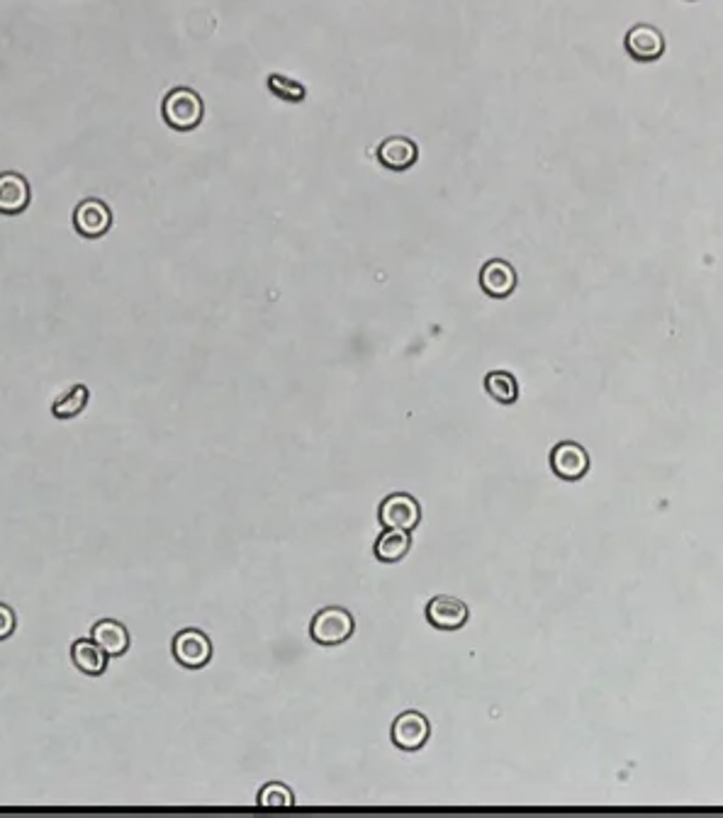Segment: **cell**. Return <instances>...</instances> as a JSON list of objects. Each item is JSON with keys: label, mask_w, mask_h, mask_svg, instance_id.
Segmentation results:
<instances>
[{"label": "cell", "mask_w": 723, "mask_h": 818, "mask_svg": "<svg viewBox=\"0 0 723 818\" xmlns=\"http://www.w3.org/2000/svg\"><path fill=\"white\" fill-rule=\"evenodd\" d=\"M161 117L171 130L176 132H193L195 127L203 125L205 117V103L198 91L193 88H173L166 93L164 103H161Z\"/></svg>", "instance_id": "6da1fadb"}, {"label": "cell", "mask_w": 723, "mask_h": 818, "mask_svg": "<svg viewBox=\"0 0 723 818\" xmlns=\"http://www.w3.org/2000/svg\"><path fill=\"white\" fill-rule=\"evenodd\" d=\"M356 621L344 607H324L310 624L312 641L319 646H341L353 636Z\"/></svg>", "instance_id": "7a4b0ae2"}, {"label": "cell", "mask_w": 723, "mask_h": 818, "mask_svg": "<svg viewBox=\"0 0 723 818\" xmlns=\"http://www.w3.org/2000/svg\"><path fill=\"white\" fill-rule=\"evenodd\" d=\"M171 651L178 665L188 670H200L212 660V641L200 629H183L173 636Z\"/></svg>", "instance_id": "3957f363"}, {"label": "cell", "mask_w": 723, "mask_h": 818, "mask_svg": "<svg viewBox=\"0 0 723 818\" xmlns=\"http://www.w3.org/2000/svg\"><path fill=\"white\" fill-rule=\"evenodd\" d=\"M378 519L385 529H400L412 534L422 521V507L412 495L405 492H395V495L385 497L378 509Z\"/></svg>", "instance_id": "277c9868"}, {"label": "cell", "mask_w": 723, "mask_h": 818, "mask_svg": "<svg viewBox=\"0 0 723 818\" xmlns=\"http://www.w3.org/2000/svg\"><path fill=\"white\" fill-rule=\"evenodd\" d=\"M112 210L105 200L83 198L74 210V229L86 239H100L110 232Z\"/></svg>", "instance_id": "5b68a950"}, {"label": "cell", "mask_w": 723, "mask_h": 818, "mask_svg": "<svg viewBox=\"0 0 723 818\" xmlns=\"http://www.w3.org/2000/svg\"><path fill=\"white\" fill-rule=\"evenodd\" d=\"M551 468L560 480H582L590 470V453L575 441H560V444L551 451Z\"/></svg>", "instance_id": "8992f818"}, {"label": "cell", "mask_w": 723, "mask_h": 818, "mask_svg": "<svg viewBox=\"0 0 723 818\" xmlns=\"http://www.w3.org/2000/svg\"><path fill=\"white\" fill-rule=\"evenodd\" d=\"M429 733L431 726L427 716L419 714V711H405L392 724V743L400 750H405V753H414V750L427 745Z\"/></svg>", "instance_id": "52a82bcc"}, {"label": "cell", "mask_w": 723, "mask_h": 818, "mask_svg": "<svg viewBox=\"0 0 723 818\" xmlns=\"http://www.w3.org/2000/svg\"><path fill=\"white\" fill-rule=\"evenodd\" d=\"M32 200L30 181L18 171L0 173V215L15 217L27 210Z\"/></svg>", "instance_id": "ba28073f"}, {"label": "cell", "mask_w": 723, "mask_h": 818, "mask_svg": "<svg viewBox=\"0 0 723 818\" xmlns=\"http://www.w3.org/2000/svg\"><path fill=\"white\" fill-rule=\"evenodd\" d=\"M375 154H378V161L383 164V168L395 173L409 171L419 161L417 142L409 137H402V134H392V137L383 139Z\"/></svg>", "instance_id": "9c48e42d"}, {"label": "cell", "mask_w": 723, "mask_h": 818, "mask_svg": "<svg viewBox=\"0 0 723 818\" xmlns=\"http://www.w3.org/2000/svg\"><path fill=\"white\" fill-rule=\"evenodd\" d=\"M626 52L636 61H655L665 54V37L658 27L636 25L626 32Z\"/></svg>", "instance_id": "30bf717a"}, {"label": "cell", "mask_w": 723, "mask_h": 818, "mask_svg": "<svg viewBox=\"0 0 723 818\" xmlns=\"http://www.w3.org/2000/svg\"><path fill=\"white\" fill-rule=\"evenodd\" d=\"M480 288L490 298H509L517 290V271L509 261H487L480 271Z\"/></svg>", "instance_id": "8fae6325"}, {"label": "cell", "mask_w": 723, "mask_h": 818, "mask_svg": "<svg viewBox=\"0 0 723 818\" xmlns=\"http://www.w3.org/2000/svg\"><path fill=\"white\" fill-rule=\"evenodd\" d=\"M427 621L434 629L458 631L468 621V604L456 597H434L427 604Z\"/></svg>", "instance_id": "7c38bea8"}, {"label": "cell", "mask_w": 723, "mask_h": 818, "mask_svg": "<svg viewBox=\"0 0 723 818\" xmlns=\"http://www.w3.org/2000/svg\"><path fill=\"white\" fill-rule=\"evenodd\" d=\"M91 638L108 653V658H120V655L130 651V631H127L125 624H120L115 619H100L93 626Z\"/></svg>", "instance_id": "4fadbf2b"}, {"label": "cell", "mask_w": 723, "mask_h": 818, "mask_svg": "<svg viewBox=\"0 0 723 818\" xmlns=\"http://www.w3.org/2000/svg\"><path fill=\"white\" fill-rule=\"evenodd\" d=\"M71 660L83 675L100 677L105 670H108V653L93 641V638H78L71 646Z\"/></svg>", "instance_id": "5bb4252c"}, {"label": "cell", "mask_w": 723, "mask_h": 818, "mask_svg": "<svg viewBox=\"0 0 723 818\" xmlns=\"http://www.w3.org/2000/svg\"><path fill=\"white\" fill-rule=\"evenodd\" d=\"M409 548H412L409 531L385 529L383 534L378 536V541H375L373 551L380 563H400V560L409 553Z\"/></svg>", "instance_id": "9a60e30c"}, {"label": "cell", "mask_w": 723, "mask_h": 818, "mask_svg": "<svg viewBox=\"0 0 723 818\" xmlns=\"http://www.w3.org/2000/svg\"><path fill=\"white\" fill-rule=\"evenodd\" d=\"M88 400H91V390H88V385L76 383L56 397L52 405V414L56 419H74L88 407Z\"/></svg>", "instance_id": "2e32d148"}, {"label": "cell", "mask_w": 723, "mask_h": 818, "mask_svg": "<svg viewBox=\"0 0 723 818\" xmlns=\"http://www.w3.org/2000/svg\"><path fill=\"white\" fill-rule=\"evenodd\" d=\"M485 390L500 405H514L519 400V383L509 371H490L485 375Z\"/></svg>", "instance_id": "e0dca14e"}, {"label": "cell", "mask_w": 723, "mask_h": 818, "mask_svg": "<svg viewBox=\"0 0 723 818\" xmlns=\"http://www.w3.org/2000/svg\"><path fill=\"white\" fill-rule=\"evenodd\" d=\"M266 88L271 91L276 98L285 100V103H302L307 98V88L305 83L295 81V78L283 76V74H271L266 78Z\"/></svg>", "instance_id": "ac0fdd59"}, {"label": "cell", "mask_w": 723, "mask_h": 818, "mask_svg": "<svg viewBox=\"0 0 723 818\" xmlns=\"http://www.w3.org/2000/svg\"><path fill=\"white\" fill-rule=\"evenodd\" d=\"M259 806L263 809H290L295 806V797L285 784L268 782L259 792Z\"/></svg>", "instance_id": "d6986e66"}, {"label": "cell", "mask_w": 723, "mask_h": 818, "mask_svg": "<svg viewBox=\"0 0 723 818\" xmlns=\"http://www.w3.org/2000/svg\"><path fill=\"white\" fill-rule=\"evenodd\" d=\"M15 629H18V616H15L10 604L0 602V641H8Z\"/></svg>", "instance_id": "ffe728a7"}]
</instances>
